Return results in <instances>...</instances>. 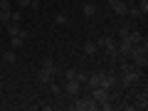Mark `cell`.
Segmentation results:
<instances>
[{
  "instance_id": "obj_1",
  "label": "cell",
  "mask_w": 148,
  "mask_h": 111,
  "mask_svg": "<svg viewBox=\"0 0 148 111\" xmlns=\"http://www.w3.org/2000/svg\"><path fill=\"white\" fill-rule=\"evenodd\" d=\"M121 86H126V89H133L136 84H141V77H143V69H138L136 64H128L126 59H121Z\"/></svg>"
},
{
  "instance_id": "obj_2",
  "label": "cell",
  "mask_w": 148,
  "mask_h": 111,
  "mask_svg": "<svg viewBox=\"0 0 148 111\" xmlns=\"http://www.w3.org/2000/svg\"><path fill=\"white\" fill-rule=\"evenodd\" d=\"M128 59H131L138 69H146L148 67V45H146V40H141L138 45H133V47H131Z\"/></svg>"
},
{
  "instance_id": "obj_3",
  "label": "cell",
  "mask_w": 148,
  "mask_h": 111,
  "mask_svg": "<svg viewBox=\"0 0 148 111\" xmlns=\"http://www.w3.org/2000/svg\"><path fill=\"white\" fill-rule=\"evenodd\" d=\"M96 47H99L101 52H106L114 62H121V57H119V40H116V37H111V35L101 37L99 42H96Z\"/></svg>"
},
{
  "instance_id": "obj_4",
  "label": "cell",
  "mask_w": 148,
  "mask_h": 111,
  "mask_svg": "<svg viewBox=\"0 0 148 111\" xmlns=\"http://www.w3.org/2000/svg\"><path fill=\"white\" fill-rule=\"evenodd\" d=\"M59 74V67L54 59H42V69H40V82L42 84H49V82H54V77Z\"/></svg>"
},
{
  "instance_id": "obj_5",
  "label": "cell",
  "mask_w": 148,
  "mask_h": 111,
  "mask_svg": "<svg viewBox=\"0 0 148 111\" xmlns=\"http://www.w3.org/2000/svg\"><path fill=\"white\" fill-rule=\"evenodd\" d=\"M91 99L96 101L99 109H111V91L104 89V86H94L91 89Z\"/></svg>"
},
{
  "instance_id": "obj_6",
  "label": "cell",
  "mask_w": 148,
  "mask_h": 111,
  "mask_svg": "<svg viewBox=\"0 0 148 111\" xmlns=\"http://www.w3.org/2000/svg\"><path fill=\"white\" fill-rule=\"evenodd\" d=\"M72 109L74 111H94V109H99L96 106V101L91 99V96H74V104H72Z\"/></svg>"
},
{
  "instance_id": "obj_7",
  "label": "cell",
  "mask_w": 148,
  "mask_h": 111,
  "mask_svg": "<svg viewBox=\"0 0 148 111\" xmlns=\"http://www.w3.org/2000/svg\"><path fill=\"white\" fill-rule=\"evenodd\" d=\"M82 89H84V84H79L77 79H67V82H64V86H62V91L67 96H72V99H74V96H79Z\"/></svg>"
},
{
  "instance_id": "obj_8",
  "label": "cell",
  "mask_w": 148,
  "mask_h": 111,
  "mask_svg": "<svg viewBox=\"0 0 148 111\" xmlns=\"http://www.w3.org/2000/svg\"><path fill=\"white\" fill-rule=\"evenodd\" d=\"M109 10L114 12V15H119V17H126L128 5L123 3V0H109Z\"/></svg>"
},
{
  "instance_id": "obj_9",
  "label": "cell",
  "mask_w": 148,
  "mask_h": 111,
  "mask_svg": "<svg viewBox=\"0 0 148 111\" xmlns=\"http://www.w3.org/2000/svg\"><path fill=\"white\" fill-rule=\"evenodd\" d=\"M133 109H143V111L148 109V91L146 89H141V91L133 94Z\"/></svg>"
},
{
  "instance_id": "obj_10",
  "label": "cell",
  "mask_w": 148,
  "mask_h": 111,
  "mask_svg": "<svg viewBox=\"0 0 148 111\" xmlns=\"http://www.w3.org/2000/svg\"><path fill=\"white\" fill-rule=\"evenodd\" d=\"M5 30H8V35H20V37H25V40H27V30H22V27H20V22H5Z\"/></svg>"
},
{
  "instance_id": "obj_11",
  "label": "cell",
  "mask_w": 148,
  "mask_h": 111,
  "mask_svg": "<svg viewBox=\"0 0 148 111\" xmlns=\"http://www.w3.org/2000/svg\"><path fill=\"white\" fill-rule=\"evenodd\" d=\"M101 82H104V72H94V74L86 77V84H84V86L94 89V86H101Z\"/></svg>"
},
{
  "instance_id": "obj_12",
  "label": "cell",
  "mask_w": 148,
  "mask_h": 111,
  "mask_svg": "<svg viewBox=\"0 0 148 111\" xmlns=\"http://www.w3.org/2000/svg\"><path fill=\"white\" fill-rule=\"evenodd\" d=\"M10 45H12V49H22V47H25V37L12 35V37H10Z\"/></svg>"
},
{
  "instance_id": "obj_13",
  "label": "cell",
  "mask_w": 148,
  "mask_h": 111,
  "mask_svg": "<svg viewBox=\"0 0 148 111\" xmlns=\"http://www.w3.org/2000/svg\"><path fill=\"white\" fill-rule=\"evenodd\" d=\"M96 52H99V47H96V42H84V54H86V57H94Z\"/></svg>"
},
{
  "instance_id": "obj_14",
  "label": "cell",
  "mask_w": 148,
  "mask_h": 111,
  "mask_svg": "<svg viewBox=\"0 0 148 111\" xmlns=\"http://www.w3.org/2000/svg\"><path fill=\"white\" fill-rule=\"evenodd\" d=\"M82 12H84V17H94V15H96V5L84 3V5H82Z\"/></svg>"
},
{
  "instance_id": "obj_15",
  "label": "cell",
  "mask_w": 148,
  "mask_h": 111,
  "mask_svg": "<svg viewBox=\"0 0 148 111\" xmlns=\"http://www.w3.org/2000/svg\"><path fill=\"white\" fill-rule=\"evenodd\" d=\"M128 40H131V42L133 45H138V42H141V40H143V35H141V32H138V30H133V27H131V30H128Z\"/></svg>"
},
{
  "instance_id": "obj_16",
  "label": "cell",
  "mask_w": 148,
  "mask_h": 111,
  "mask_svg": "<svg viewBox=\"0 0 148 111\" xmlns=\"http://www.w3.org/2000/svg\"><path fill=\"white\" fill-rule=\"evenodd\" d=\"M0 59H3V62H5V64H15V52H3V54H0Z\"/></svg>"
},
{
  "instance_id": "obj_17",
  "label": "cell",
  "mask_w": 148,
  "mask_h": 111,
  "mask_svg": "<svg viewBox=\"0 0 148 111\" xmlns=\"http://www.w3.org/2000/svg\"><path fill=\"white\" fill-rule=\"evenodd\" d=\"M86 77H89L86 72H77V74H74V79L79 82V84H86Z\"/></svg>"
},
{
  "instance_id": "obj_18",
  "label": "cell",
  "mask_w": 148,
  "mask_h": 111,
  "mask_svg": "<svg viewBox=\"0 0 148 111\" xmlns=\"http://www.w3.org/2000/svg\"><path fill=\"white\" fill-rule=\"evenodd\" d=\"M54 22H57V25H67V15H64V12H57V15H54Z\"/></svg>"
},
{
  "instance_id": "obj_19",
  "label": "cell",
  "mask_w": 148,
  "mask_h": 111,
  "mask_svg": "<svg viewBox=\"0 0 148 111\" xmlns=\"http://www.w3.org/2000/svg\"><path fill=\"white\" fill-rule=\"evenodd\" d=\"M12 5H17V10H25V8H30V0H15Z\"/></svg>"
},
{
  "instance_id": "obj_20",
  "label": "cell",
  "mask_w": 148,
  "mask_h": 111,
  "mask_svg": "<svg viewBox=\"0 0 148 111\" xmlns=\"http://www.w3.org/2000/svg\"><path fill=\"white\" fill-rule=\"evenodd\" d=\"M10 20H12V22H20V20H22V10H12V12H10Z\"/></svg>"
},
{
  "instance_id": "obj_21",
  "label": "cell",
  "mask_w": 148,
  "mask_h": 111,
  "mask_svg": "<svg viewBox=\"0 0 148 111\" xmlns=\"http://www.w3.org/2000/svg\"><path fill=\"white\" fill-rule=\"evenodd\" d=\"M49 91H52V94H62V86H59V84H54V82H49Z\"/></svg>"
},
{
  "instance_id": "obj_22",
  "label": "cell",
  "mask_w": 148,
  "mask_h": 111,
  "mask_svg": "<svg viewBox=\"0 0 148 111\" xmlns=\"http://www.w3.org/2000/svg\"><path fill=\"white\" fill-rule=\"evenodd\" d=\"M126 15H131V17H143V15H141V10H138V5H136V8H128Z\"/></svg>"
},
{
  "instance_id": "obj_23",
  "label": "cell",
  "mask_w": 148,
  "mask_h": 111,
  "mask_svg": "<svg viewBox=\"0 0 148 111\" xmlns=\"http://www.w3.org/2000/svg\"><path fill=\"white\" fill-rule=\"evenodd\" d=\"M138 10H141V15H146L148 12V0H141V3H138Z\"/></svg>"
},
{
  "instance_id": "obj_24",
  "label": "cell",
  "mask_w": 148,
  "mask_h": 111,
  "mask_svg": "<svg viewBox=\"0 0 148 111\" xmlns=\"http://www.w3.org/2000/svg\"><path fill=\"white\" fill-rule=\"evenodd\" d=\"M128 30H131V25H121V27H119V37H126Z\"/></svg>"
},
{
  "instance_id": "obj_25",
  "label": "cell",
  "mask_w": 148,
  "mask_h": 111,
  "mask_svg": "<svg viewBox=\"0 0 148 111\" xmlns=\"http://www.w3.org/2000/svg\"><path fill=\"white\" fill-rule=\"evenodd\" d=\"M30 8H32V10H40V8H42V3H40V0H30Z\"/></svg>"
},
{
  "instance_id": "obj_26",
  "label": "cell",
  "mask_w": 148,
  "mask_h": 111,
  "mask_svg": "<svg viewBox=\"0 0 148 111\" xmlns=\"http://www.w3.org/2000/svg\"><path fill=\"white\" fill-rule=\"evenodd\" d=\"M0 54H3V49H0Z\"/></svg>"
}]
</instances>
